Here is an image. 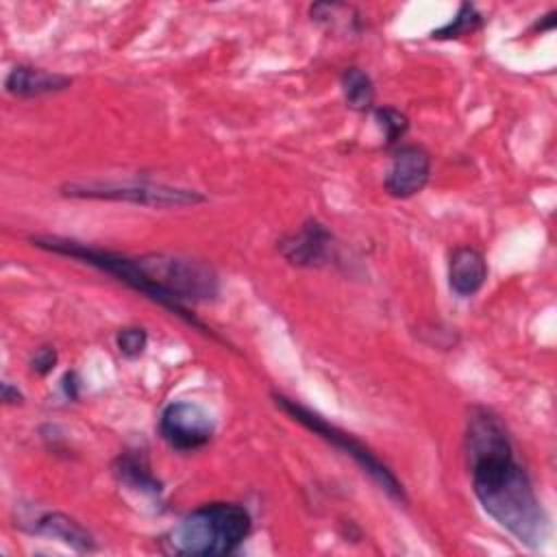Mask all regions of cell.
Instances as JSON below:
<instances>
[{"label": "cell", "mask_w": 557, "mask_h": 557, "mask_svg": "<svg viewBox=\"0 0 557 557\" xmlns=\"http://www.w3.org/2000/svg\"><path fill=\"white\" fill-rule=\"evenodd\" d=\"M466 446L472 490L487 516L529 548H540L550 535V520L533 490L527 470L516 461L505 424L485 407L468 418Z\"/></svg>", "instance_id": "obj_1"}, {"label": "cell", "mask_w": 557, "mask_h": 557, "mask_svg": "<svg viewBox=\"0 0 557 557\" xmlns=\"http://www.w3.org/2000/svg\"><path fill=\"white\" fill-rule=\"evenodd\" d=\"M30 244L41 250L81 259L83 263L115 276L131 289L146 294L196 329L207 331V326L187 309V302H207L220 292L218 274L202 261L170 255L128 257L57 235H35L30 237Z\"/></svg>", "instance_id": "obj_2"}, {"label": "cell", "mask_w": 557, "mask_h": 557, "mask_svg": "<svg viewBox=\"0 0 557 557\" xmlns=\"http://www.w3.org/2000/svg\"><path fill=\"white\" fill-rule=\"evenodd\" d=\"M252 529V518L237 503H207L183 516L170 531L174 553L218 557L235 553Z\"/></svg>", "instance_id": "obj_3"}, {"label": "cell", "mask_w": 557, "mask_h": 557, "mask_svg": "<svg viewBox=\"0 0 557 557\" xmlns=\"http://www.w3.org/2000/svg\"><path fill=\"white\" fill-rule=\"evenodd\" d=\"M276 407H281L292 420H296L298 424H302L305 429H309L311 433H315L318 437H322L324 442H329L331 446H335L337 450H342L344 455H348L392 500L396 503H407V494L403 483L396 479V474L370 450L366 448L359 440H355L350 433L342 431L339 426L331 424L329 420H324L320 413H315L313 409L305 407L302 403L285 396V394H272Z\"/></svg>", "instance_id": "obj_4"}, {"label": "cell", "mask_w": 557, "mask_h": 557, "mask_svg": "<svg viewBox=\"0 0 557 557\" xmlns=\"http://www.w3.org/2000/svg\"><path fill=\"white\" fill-rule=\"evenodd\" d=\"M63 196L85 200H115L154 209H181L205 202L207 198L196 189L139 183V181H74L61 187Z\"/></svg>", "instance_id": "obj_5"}, {"label": "cell", "mask_w": 557, "mask_h": 557, "mask_svg": "<svg viewBox=\"0 0 557 557\" xmlns=\"http://www.w3.org/2000/svg\"><path fill=\"white\" fill-rule=\"evenodd\" d=\"M215 422L211 413L198 403L176 400L163 407L159 416L161 437L176 450H198L213 437Z\"/></svg>", "instance_id": "obj_6"}, {"label": "cell", "mask_w": 557, "mask_h": 557, "mask_svg": "<svg viewBox=\"0 0 557 557\" xmlns=\"http://www.w3.org/2000/svg\"><path fill=\"white\" fill-rule=\"evenodd\" d=\"M431 176V157L420 146H400L385 174V189L394 198H411L424 189Z\"/></svg>", "instance_id": "obj_7"}, {"label": "cell", "mask_w": 557, "mask_h": 557, "mask_svg": "<svg viewBox=\"0 0 557 557\" xmlns=\"http://www.w3.org/2000/svg\"><path fill=\"white\" fill-rule=\"evenodd\" d=\"M333 235L318 220H307L298 231L278 239L281 255L298 268H318L329 261Z\"/></svg>", "instance_id": "obj_8"}, {"label": "cell", "mask_w": 557, "mask_h": 557, "mask_svg": "<svg viewBox=\"0 0 557 557\" xmlns=\"http://www.w3.org/2000/svg\"><path fill=\"white\" fill-rule=\"evenodd\" d=\"M70 85V76L33 65H15L4 78V89L15 98H37L46 94H57L67 89Z\"/></svg>", "instance_id": "obj_9"}, {"label": "cell", "mask_w": 557, "mask_h": 557, "mask_svg": "<svg viewBox=\"0 0 557 557\" xmlns=\"http://www.w3.org/2000/svg\"><path fill=\"white\" fill-rule=\"evenodd\" d=\"M487 278V263L485 257L470 246H461L450 255L448 261V285L450 289L461 296H474Z\"/></svg>", "instance_id": "obj_10"}, {"label": "cell", "mask_w": 557, "mask_h": 557, "mask_svg": "<svg viewBox=\"0 0 557 557\" xmlns=\"http://www.w3.org/2000/svg\"><path fill=\"white\" fill-rule=\"evenodd\" d=\"M33 531L41 533V535H48V537H54V540H61V542L70 544L72 548H76V550H94L96 548V542H94L91 533L85 531L70 516L59 513V511H46V513L37 516L35 524H33Z\"/></svg>", "instance_id": "obj_11"}, {"label": "cell", "mask_w": 557, "mask_h": 557, "mask_svg": "<svg viewBox=\"0 0 557 557\" xmlns=\"http://www.w3.org/2000/svg\"><path fill=\"white\" fill-rule=\"evenodd\" d=\"M113 474L117 476L120 483H124L131 490H137L141 494L148 496H159L163 492L161 481L154 479V474L150 472V466L146 461V457L137 450H128L122 453L115 463H113Z\"/></svg>", "instance_id": "obj_12"}, {"label": "cell", "mask_w": 557, "mask_h": 557, "mask_svg": "<svg viewBox=\"0 0 557 557\" xmlns=\"http://www.w3.org/2000/svg\"><path fill=\"white\" fill-rule=\"evenodd\" d=\"M344 100L355 111H368L374 104L372 78L361 67H346L342 72Z\"/></svg>", "instance_id": "obj_13"}, {"label": "cell", "mask_w": 557, "mask_h": 557, "mask_svg": "<svg viewBox=\"0 0 557 557\" xmlns=\"http://www.w3.org/2000/svg\"><path fill=\"white\" fill-rule=\"evenodd\" d=\"M481 24H483V17L476 11V7L470 4V2H463L459 7L457 15L448 24H444L442 28L433 30L431 37L433 39H457V37H463V35H472L474 30L481 28Z\"/></svg>", "instance_id": "obj_14"}, {"label": "cell", "mask_w": 557, "mask_h": 557, "mask_svg": "<svg viewBox=\"0 0 557 557\" xmlns=\"http://www.w3.org/2000/svg\"><path fill=\"white\" fill-rule=\"evenodd\" d=\"M374 117H376V122H379V126H381V131L385 135V144L387 146H394L407 133V128H409L407 117L400 111L392 109V107L374 109Z\"/></svg>", "instance_id": "obj_15"}, {"label": "cell", "mask_w": 557, "mask_h": 557, "mask_svg": "<svg viewBox=\"0 0 557 557\" xmlns=\"http://www.w3.org/2000/svg\"><path fill=\"white\" fill-rule=\"evenodd\" d=\"M115 346L122 357L137 359L144 355V350L148 346V333L141 326H124L115 335Z\"/></svg>", "instance_id": "obj_16"}, {"label": "cell", "mask_w": 557, "mask_h": 557, "mask_svg": "<svg viewBox=\"0 0 557 557\" xmlns=\"http://www.w3.org/2000/svg\"><path fill=\"white\" fill-rule=\"evenodd\" d=\"M57 366V350L54 346H41L35 350L33 359H30V370L37 374H48L52 368Z\"/></svg>", "instance_id": "obj_17"}, {"label": "cell", "mask_w": 557, "mask_h": 557, "mask_svg": "<svg viewBox=\"0 0 557 557\" xmlns=\"http://www.w3.org/2000/svg\"><path fill=\"white\" fill-rule=\"evenodd\" d=\"M22 392L17 387H13L11 383H2V400L4 403H22Z\"/></svg>", "instance_id": "obj_18"}]
</instances>
